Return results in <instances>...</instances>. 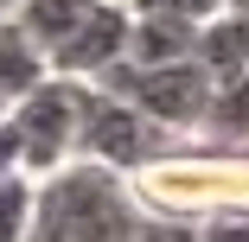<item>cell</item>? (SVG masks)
I'll return each instance as SVG.
<instances>
[{"label": "cell", "mask_w": 249, "mask_h": 242, "mask_svg": "<svg viewBox=\"0 0 249 242\" xmlns=\"http://www.w3.org/2000/svg\"><path fill=\"white\" fill-rule=\"evenodd\" d=\"M141 217L147 210L134 204L122 172L96 166V160H64L32 178L26 242H128V229Z\"/></svg>", "instance_id": "cell-1"}, {"label": "cell", "mask_w": 249, "mask_h": 242, "mask_svg": "<svg viewBox=\"0 0 249 242\" xmlns=\"http://www.w3.org/2000/svg\"><path fill=\"white\" fill-rule=\"evenodd\" d=\"M128 191L147 217L205 223L217 210H249V153L211 147V140H179L154 166L128 172Z\"/></svg>", "instance_id": "cell-2"}, {"label": "cell", "mask_w": 249, "mask_h": 242, "mask_svg": "<svg viewBox=\"0 0 249 242\" xmlns=\"http://www.w3.org/2000/svg\"><path fill=\"white\" fill-rule=\"evenodd\" d=\"M83 109H89V83L58 77V70H45L19 102H7V121H13V134H19V166H26V178L77 160Z\"/></svg>", "instance_id": "cell-3"}, {"label": "cell", "mask_w": 249, "mask_h": 242, "mask_svg": "<svg viewBox=\"0 0 249 242\" xmlns=\"http://www.w3.org/2000/svg\"><path fill=\"white\" fill-rule=\"evenodd\" d=\"M96 89L122 96V102H134L147 121H160L166 134L192 140L198 134V115H205V96H211V77L198 70L192 58L185 64H109L103 77H96Z\"/></svg>", "instance_id": "cell-4"}, {"label": "cell", "mask_w": 249, "mask_h": 242, "mask_svg": "<svg viewBox=\"0 0 249 242\" xmlns=\"http://www.w3.org/2000/svg\"><path fill=\"white\" fill-rule=\"evenodd\" d=\"M166 147H179V134H166L134 102H122V96L89 83V109H83V128H77V160H96V166H109V172L128 178L141 166H154Z\"/></svg>", "instance_id": "cell-5"}, {"label": "cell", "mask_w": 249, "mask_h": 242, "mask_svg": "<svg viewBox=\"0 0 249 242\" xmlns=\"http://www.w3.org/2000/svg\"><path fill=\"white\" fill-rule=\"evenodd\" d=\"M128 58V0H96V7L45 51V70L58 77H77V83H96L109 64Z\"/></svg>", "instance_id": "cell-6"}, {"label": "cell", "mask_w": 249, "mask_h": 242, "mask_svg": "<svg viewBox=\"0 0 249 242\" xmlns=\"http://www.w3.org/2000/svg\"><path fill=\"white\" fill-rule=\"evenodd\" d=\"M192 140L249 153V70L211 77V96H205V115H198V134H192Z\"/></svg>", "instance_id": "cell-7"}, {"label": "cell", "mask_w": 249, "mask_h": 242, "mask_svg": "<svg viewBox=\"0 0 249 242\" xmlns=\"http://www.w3.org/2000/svg\"><path fill=\"white\" fill-rule=\"evenodd\" d=\"M192 64L205 70V77H236V70H249V13H217V19H205L198 26V38H192Z\"/></svg>", "instance_id": "cell-8"}, {"label": "cell", "mask_w": 249, "mask_h": 242, "mask_svg": "<svg viewBox=\"0 0 249 242\" xmlns=\"http://www.w3.org/2000/svg\"><path fill=\"white\" fill-rule=\"evenodd\" d=\"M198 26L160 19V13H128V64H185Z\"/></svg>", "instance_id": "cell-9"}, {"label": "cell", "mask_w": 249, "mask_h": 242, "mask_svg": "<svg viewBox=\"0 0 249 242\" xmlns=\"http://www.w3.org/2000/svg\"><path fill=\"white\" fill-rule=\"evenodd\" d=\"M38 77H45V51H38L13 19H0V102H19Z\"/></svg>", "instance_id": "cell-10"}, {"label": "cell", "mask_w": 249, "mask_h": 242, "mask_svg": "<svg viewBox=\"0 0 249 242\" xmlns=\"http://www.w3.org/2000/svg\"><path fill=\"white\" fill-rule=\"evenodd\" d=\"M89 7H96V0H19V7H13V26L38 45V51H52V45H58Z\"/></svg>", "instance_id": "cell-11"}, {"label": "cell", "mask_w": 249, "mask_h": 242, "mask_svg": "<svg viewBox=\"0 0 249 242\" xmlns=\"http://www.w3.org/2000/svg\"><path fill=\"white\" fill-rule=\"evenodd\" d=\"M26 223H32V178L13 172L0 178V242H26Z\"/></svg>", "instance_id": "cell-12"}, {"label": "cell", "mask_w": 249, "mask_h": 242, "mask_svg": "<svg viewBox=\"0 0 249 242\" xmlns=\"http://www.w3.org/2000/svg\"><path fill=\"white\" fill-rule=\"evenodd\" d=\"M128 13H160V19H185V26H205V19L230 13V0H128Z\"/></svg>", "instance_id": "cell-13"}, {"label": "cell", "mask_w": 249, "mask_h": 242, "mask_svg": "<svg viewBox=\"0 0 249 242\" xmlns=\"http://www.w3.org/2000/svg\"><path fill=\"white\" fill-rule=\"evenodd\" d=\"M128 242H198V223H179V217H141L128 229Z\"/></svg>", "instance_id": "cell-14"}, {"label": "cell", "mask_w": 249, "mask_h": 242, "mask_svg": "<svg viewBox=\"0 0 249 242\" xmlns=\"http://www.w3.org/2000/svg\"><path fill=\"white\" fill-rule=\"evenodd\" d=\"M198 242H249V210H217L198 223Z\"/></svg>", "instance_id": "cell-15"}, {"label": "cell", "mask_w": 249, "mask_h": 242, "mask_svg": "<svg viewBox=\"0 0 249 242\" xmlns=\"http://www.w3.org/2000/svg\"><path fill=\"white\" fill-rule=\"evenodd\" d=\"M13 172H26V166H19V134H13L7 115H0V178H13Z\"/></svg>", "instance_id": "cell-16"}, {"label": "cell", "mask_w": 249, "mask_h": 242, "mask_svg": "<svg viewBox=\"0 0 249 242\" xmlns=\"http://www.w3.org/2000/svg\"><path fill=\"white\" fill-rule=\"evenodd\" d=\"M230 7H236V13H249V0H230Z\"/></svg>", "instance_id": "cell-17"}, {"label": "cell", "mask_w": 249, "mask_h": 242, "mask_svg": "<svg viewBox=\"0 0 249 242\" xmlns=\"http://www.w3.org/2000/svg\"><path fill=\"white\" fill-rule=\"evenodd\" d=\"M0 115H7V102H0Z\"/></svg>", "instance_id": "cell-18"}]
</instances>
